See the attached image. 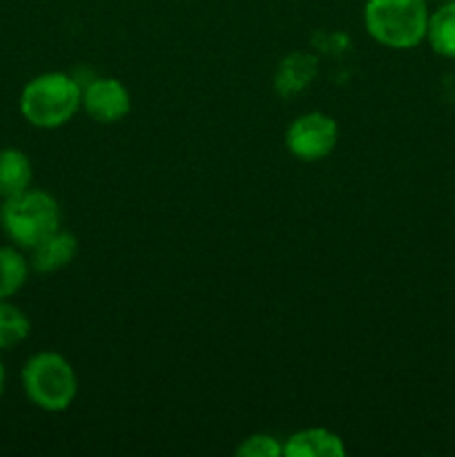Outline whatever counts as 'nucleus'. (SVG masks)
<instances>
[{
    "label": "nucleus",
    "instance_id": "obj_1",
    "mask_svg": "<svg viewBox=\"0 0 455 457\" xmlns=\"http://www.w3.org/2000/svg\"><path fill=\"white\" fill-rule=\"evenodd\" d=\"M83 107V85L65 71L34 76L21 92V114L29 125L56 129L70 123Z\"/></svg>",
    "mask_w": 455,
    "mask_h": 457
},
{
    "label": "nucleus",
    "instance_id": "obj_2",
    "mask_svg": "<svg viewBox=\"0 0 455 457\" xmlns=\"http://www.w3.org/2000/svg\"><path fill=\"white\" fill-rule=\"evenodd\" d=\"M426 0H366L364 27L373 40L391 49H413L426 40Z\"/></svg>",
    "mask_w": 455,
    "mask_h": 457
},
{
    "label": "nucleus",
    "instance_id": "obj_3",
    "mask_svg": "<svg viewBox=\"0 0 455 457\" xmlns=\"http://www.w3.org/2000/svg\"><path fill=\"white\" fill-rule=\"evenodd\" d=\"M61 221L62 212L56 196L45 190L29 187L0 205V226L12 244L25 253L61 230Z\"/></svg>",
    "mask_w": 455,
    "mask_h": 457
},
{
    "label": "nucleus",
    "instance_id": "obj_4",
    "mask_svg": "<svg viewBox=\"0 0 455 457\" xmlns=\"http://www.w3.org/2000/svg\"><path fill=\"white\" fill-rule=\"evenodd\" d=\"M21 382L27 400L45 413H62L79 395L74 366L56 351H40L31 355L22 366Z\"/></svg>",
    "mask_w": 455,
    "mask_h": 457
},
{
    "label": "nucleus",
    "instance_id": "obj_5",
    "mask_svg": "<svg viewBox=\"0 0 455 457\" xmlns=\"http://www.w3.org/2000/svg\"><path fill=\"white\" fill-rule=\"evenodd\" d=\"M339 141V125L324 112H306L285 129V147L294 159L317 163L333 154Z\"/></svg>",
    "mask_w": 455,
    "mask_h": 457
},
{
    "label": "nucleus",
    "instance_id": "obj_6",
    "mask_svg": "<svg viewBox=\"0 0 455 457\" xmlns=\"http://www.w3.org/2000/svg\"><path fill=\"white\" fill-rule=\"evenodd\" d=\"M85 114L101 125H114L123 120L132 112V96L129 89L119 79H94L83 87Z\"/></svg>",
    "mask_w": 455,
    "mask_h": 457
},
{
    "label": "nucleus",
    "instance_id": "obj_7",
    "mask_svg": "<svg viewBox=\"0 0 455 457\" xmlns=\"http://www.w3.org/2000/svg\"><path fill=\"white\" fill-rule=\"evenodd\" d=\"M79 254V239L70 230H56L29 250V266L38 275H52L70 266Z\"/></svg>",
    "mask_w": 455,
    "mask_h": 457
},
{
    "label": "nucleus",
    "instance_id": "obj_8",
    "mask_svg": "<svg viewBox=\"0 0 455 457\" xmlns=\"http://www.w3.org/2000/svg\"><path fill=\"white\" fill-rule=\"evenodd\" d=\"M346 445L328 428H302L284 442V457H343Z\"/></svg>",
    "mask_w": 455,
    "mask_h": 457
},
{
    "label": "nucleus",
    "instance_id": "obj_9",
    "mask_svg": "<svg viewBox=\"0 0 455 457\" xmlns=\"http://www.w3.org/2000/svg\"><path fill=\"white\" fill-rule=\"evenodd\" d=\"M34 168L29 156L18 147H3L0 150V199H12L21 192L29 190Z\"/></svg>",
    "mask_w": 455,
    "mask_h": 457
},
{
    "label": "nucleus",
    "instance_id": "obj_10",
    "mask_svg": "<svg viewBox=\"0 0 455 457\" xmlns=\"http://www.w3.org/2000/svg\"><path fill=\"white\" fill-rule=\"evenodd\" d=\"M426 43L442 58L455 61V0H446L428 18Z\"/></svg>",
    "mask_w": 455,
    "mask_h": 457
},
{
    "label": "nucleus",
    "instance_id": "obj_11",
    "mask_svg": "<svg viewBox=\"0 0 455 457\" xmlns=\"http://www.w3.org/2000/svg\"><path fill=\"white\" fill-rule=\"evenodd\" d=\"M29 259L18 245H0V299H12L29 277Z\"/></svg>",
    "mask_w": 455,
    "mask_h": 457
},
{
    "label": "nucleus",
    "instance_id": "obj_12",
    "mask_svg": "<svg viewBox=\"0 0 455 457\" xmlns=\"http://www.w3.org/2000/svg\"><path fill=\"white\" fill-rule=\"evenodd\" d=\"M315 71V61L310 56H306V54H293L284 62H279V70H277L275 79L277 92L284 94V96L302 92L303 87L310 85Z\"/></svg>",
    "mask_w": 455,
    "mask_h": 457
},
{
    "label": "nucleus",
    "instance_id": "obj_13",
    "mask_svg": "<svg viewBox=\"0 0 455 457\" xmlns=\"http://www.w3.org/2000/svg\"><path fill=\"white\" fill-rule=\"evenodd\" d=\"M31 321L12 299H0V351L16 348L29 337Z\"/></svg>",
    "mask_w": 455,
    "mask_h": 457
},
{
    "label": "nucleus",
    "instance_id": "obj_14",
    "mask_svg": "<svg viewBox=\"0 0 455 457\" xmlns=\"http://www.w3.org/2000/svg\"><path fill=\"white\" fill-rule=\"evenodd\" d=\"M239 457H281L284 455V445L270 433H252L235 451Z\"/></svg>",
    "mask_w": 455,
    "mask_h": 457
},
{
    "label": "nucleus",
    "instance_id": "obj_15",
    "mask_svg": "<svg viewBox=\"0 0 455 457\" xmlns=\"http://www.w3.org/2000/svg\"><path fill=\"white\" fill-rule=\"evenodd\" d=\"M4 384H7V373H4V364L3 360H0V397H3L4 393Z\"/></svg>",
    "mask_w": 455,
    "mask_h": 457
}]
</instances>
